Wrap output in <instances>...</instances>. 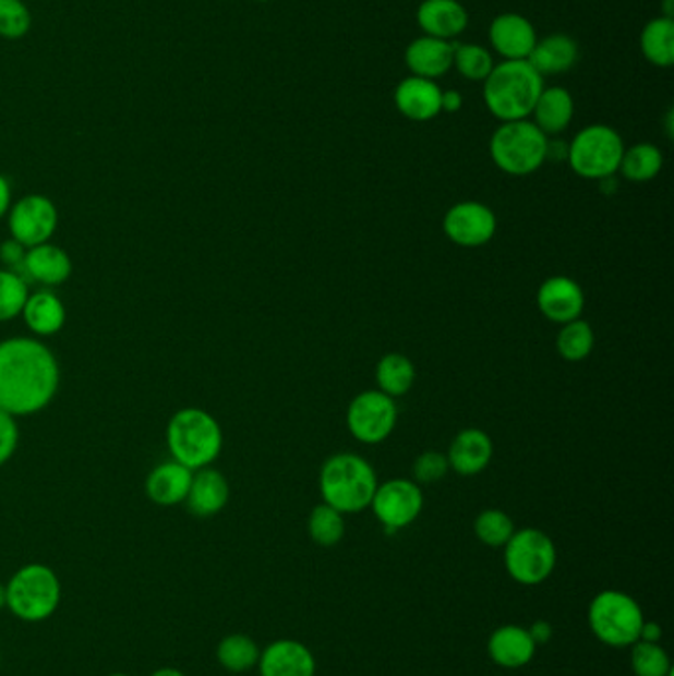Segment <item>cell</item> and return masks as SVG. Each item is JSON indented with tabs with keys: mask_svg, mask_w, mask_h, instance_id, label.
I'll return each instance as SVG.
<instances>
[{
	"mask_svg": "<svg viewBox=\"0 0 674 676\" xmlns=\"http://www.w3.org/2000/svg\"><path fill=\"white\" fill-rule=\"evenodd\" d=\"M60 382V362L43 340H0V410L14 418L40 413L53 402Z\"/></svg>",
	"mask_w": 674,
	"mask_h": 676,
	"instance_id": "cell-1",
	"label": "cell"
},
{
	"mask_svg": "<svg viewBox=\"0 0 674 676\" xmlns=\"http://www.w3.org/2000/svg\"><path fill=\"white\" fill-rule=\"evenodd\" d=\"M483 89L485 106L501 121H520L532 116L538 96L542 94L544 77L528 60H505L493 68Z\"/></svg>",
	"mask_w": 674,
	"mask_h": 676,
	"instance_id": "cell-2",
	"label": "cell"
},
{
	"mask_svg": "<svg viewBox=\"0 0 674 676\" xmlns=\"http://www.w3.org/2000/svg\"><path fill=\"white\" fill-rule=\"evenodd\" d=\"M167 447L170 457L190 471L210 467L224 447L220 423L202 408H182L167 425Z\"/></svg>",
	"mask_w": 674,
	"mask_h": 676,
	"instance_id": "cell-3",
	"label": "cell"
},
{
	"mask_svg": "<svg viewBox=\"0 0 674 676\" xmlns=\"http://www.w3.org/2000/svg\"><path fill=\"white\" fill-rule=\"evenodd\" d=\"M318 486L325 505L337 508L342 515H354L370 507L378 479L364 457L338 454L325 461Z\"/></svg>",
	"mask_w": 674,
	"mask_h": 676,
	"instance_id": "cell-4",
	"label": "cell"
},
{
	"mask_svg": "<svg viewBox=\"0 0 674 676\" xmlns=\"http://www.w3.org/2000/svg\"><path fill=\"white\" fill-rule=\"evenodd\" d=\"M489 148L491 159L503 172L527 177L546 162L549 137L528 119L506 121L493 133Z\"/></svg>",
	"mask_w": 674,
	"mask_h": 676,
	"instance_id": "cell-5",
	"label": "cell"
},
{
	"mask_svg": "<svg viewBox=\"0 0 674 676\" xmlns=\"http://www.w3.org/2000/svg\"><path fill=\"white\" fill-rule=\"evenodd\" d=\"M588 624L600 643L625 649L639 641L645 624L643 609L629 593L605 590L591 600Z\"/></svg>",
	"mask_w": 674,
	"mask_h": 676,
	"instance_id": "cell-6",
	"label": "cell"
},
{
	"mask_svg": "<svg viewBox=\"0 0 674 676\" xmlns=\"http://www.w3.org/2000/svg\"><path fill=\"white\" fill-rule=\"evenodd\" d=\"M62 586L56 571L44 564H28L7 583V607L19 619L40 624L52 617L60 605Z\"/></svg>",
	"mask_w": 674,
	"mask_h": 676,
	"instance_id": "cell-7",
	"label": "cell"
},
{
	"mask_svg": "<svg viewBox=\"0 0 674 676\" xmlns=\"http://www.w3.org/2000/svg\"><path fill=\"white\" fill-rule=\"evenodd\" d=\"M625 145L610 125H588L581 129L568 145L571 170L581 179L603 180L613 177L622 165Z\"/></svg>",
	"mask_w": 674,
	"mask_h": 676,
	"instance_id": "cell-8",
	"label": "cell"
},
{
	"mask_svg": "<svg viewBox=\"0 0 674 676\" xmlns=\"http://www.w3.org/2000/svg\"><path fill=\"white\" fill-rule=\"evenodd\" d=\"M558 552L546 532L538 529L515 530L505 544V568L520 586H540L556 568Z\"/></svg>",
	"mask_w": 674,
	"mask_h": 676,
	"instance_id": "cell-9",
	"label": "cell"
},
{
	"mask_svg": "<svg viewBox=\"0 0 674 676\" xmlns=\"http://www.w3.org/2000/svg\"><path fill=\"white\" fill-rule=\"evenodd\" d=\"M398 422V406L388 394L366 390L359 394L347 412L348 432L362 444H382Z\"/></svg>",
	"mask_w": 674,
	"mask_h": 676,
	"instance_id": "cell-10",
	"label": "cell"
},
{
	"mask_svg": "<svg viewBox=\"0 0 674 676\" xmlns=\"http://www.w3.org/2000/svg\"><path fill=\"white\" fill-rule=\"evenodd\" d=\"M7 218L12 240L24 248L50 242L60 222L56 204L44 194H26L21 201L12 202Z\"/></svg>",
	"mask_w": 674,
	"mask_h": 676,
	"instance_id": "cell-11",
	"label": "cell"
},
{
	"mask_svg": "<svg viewBox=\"0 0 674 676\" xmlns=\"http://www.w3.org/2000/svg\"><path fill=\"white\" fill-rule=\"evenodd\" d=\"M370 507L386 532L406 529L422 515V488L416 481L392 479L388 483L378 485Z\"/></svg>",
	"mask_w": 674,
	"mask_h": 676,
	"instance_id": "cell-12",
	"label": "cell"
},
{
	"mask_svg": "<svg viewBox=\"0 0 674 676\" xmlns=\"http://www.w3.org/2000/svg\"><path fill=\"white\" fill-rule=\"evenodd\" d=\"M443 232L461 248H481L495 238V212L481 202H459L445 214Z\"/></svg>",
	"mask_w": 674,
	"mask_h": 676,
	"instance_id": "cell-13",
	"label": "cell"
},
{
	"mask_svg": "<svg viewBox=\"0 0 674 676\" xmlns=\"http://www.w3.org/2000/svg\"><path fill=\"white\" fill-rule=\"evenodd\" d=\"M537 303L540 313L549 321L566 325L580 318L586 297L578 281L566 275H554L538 289Z\"/></svg>",
	"mask_w": 674,
	"mask_h": 676,
	"instance_id": "cell-14",
	"label": "cell"
},
{
	"mask_svg": "<svg viewBox=\"0 0 674 676\" xmlns=\"http://www.w3.org/2000/svg\"><path fill=\"white\" fill-rule=\"evenodd\" d=\"M489 40L503 60H528L538 43L537 31L527 16L517 12L498 14L491 22Z\"/></svg>",
	"mask_w": 674,
	"mask_h": 676,
	"instance_id": "cell-15",
	"label": "cell"
},
{
	"mask_svg": "<svg viewBox=\"0 0 674 676\" xmlns=\"http://www.w3.org/2000/svg\"><path fill=\"white\" fill-rule=\"evenodd\" d=\"M262 676H315L316 661L311 649L296 639L267 644L260 655Z\"/></svg>",
	"mask_w": 674,
	"mask_h": 676,
	"instance_id": "cell-16",
	"label": "cell"
},
{
	"mask_svg": "<svg viewBox=\"0 0 674 676\" xmlns=\"http://www.w3.org/2000/svg\"><path fill=\"white\" fill-rule=\"evenodd\" d=\"M72 271L74 264L70 254L50 242L28 248L22 265V277L26 281L40 283L48 289L63 286L72 277Z\"/></svg>",
	"mask_w": 674,
	"mask_h": 676,
	"instance_id": "cell-17",
	"label": "cell"
},
{
	"mask_svg": "<svg viewBox=\"0 0 674 676\" xmlns=\"http://www.w3.org/2000/svg\"><path fill=\"white\" fill-rule=\"evenodd\" d=\"M442 87L433 80L410 75L394 92V104L410 121H432L442 113Z\"/></svg>",
	"mask_w": 674,
	"mask_h": 676,
	"instance_id": "cell-18",
	"label": "cell"
},
{
	"mask_svg": "<svg viewBox=\"0 0 674 676\" xmlns=\"http://www.w3.org/2000/svg\"><path fill=\"white\" fill-rule=\"evenodd\" d=\"M416 19L425 36L447 43L461 36L469 26V12L459 0H423Z\"/></svg>",
	"mask_w": 674,
	"mask_h": 676,
	"instance_id": "cell-19",
	"label": "cell"
},
{
	"mask_svg": "<svg viewBox=\"0 0 674 676\" xmlns=\"http://www.w3.org/2000/svg\"><path fill=\"white\" fill-rule=\"evenodd\" d=\"M454 48L455 44L423 34L406 48L404 60L411 75L437 82L454 68Z\"/></svg>",
	"mask_w": 674,
	"mask_h": 676,
	"instance_id": "cell-20",
	"label": "cell"
},
{
	"mask_svg": "<svg viewBox=\"0 0 674 676\" xmlns=\"http://www.w3.org/2000/svg\"><path fill=\"white\" fill-rule=\"evenodd\" d=\"M228 500H230V485L224 473L212 467L194 471L189 497L184 500L194 517H216L226 508Z\"/></svg>",
	"mask_w": 674,
	"mask_h": 676,
	"instance_id": "cell-21",
	"label": "cell"
},
{
	"mask_svg": "<svg viewBox=\"0 0 674 676\" xmlns=\"http://www.w3.org/2000/svg\"><path fill=\"white\" fill-rule=\"evenodd\" d=\"M537 643L532 641V637L528 633V629L520 625H503L495 629L489 643H486V653L491 656V661L496 666L503 668H522L528 663H532V659L537 655Z\"/></svg>",
	"mask_w": 674,
	"mask_h": 676,
	"instance_id": "cell-22",
	"label": "cell"
},
{
	"mask_svg": "<svg viewBox=\"0 0 674 676\" xmlns=\"http://www.w3.org/2000/svg\"><path fill=\"white\" fill-rule=\"evenodd\" d=\"M493 459V442L491 437L477 427H469L455 435L447 451L449 469L459 475L471 476L485 471Z\"/></svg>",
	"mask_w": 674,
	"mask_h": 676,
	"instance_id": "cell-23",
	"label": "cell"
},
{
	"mask_svg": "<svg viewBox=\"0 0 674 676\" xmlns=\"http://www.w3.org/2000/svg\"><path fill=\"white\" fill-rule=\"evenodd\" d=\"M194 471L180 466L174 459L160 463L148 473L145 481L147 497L158 507H174L189 497L190 483Z\"/></svg>",
	"mask_w": 674,
	"mask_h": 676,
	"instance_id": "cell-24",
	"label": "cell"
},
{
	"mask_svg": "<svg viewBox=\"0 0 674 676\" xmlns=\"http://www.w3.org/2000/svg\"><path fill=\"white\" fill-rule=\"evenodd\" d=\"M21 317L36 337H53L65 327V305L50 289L34 291L26 299Z\"/></svg>",
	"mask_w": 674,
	"mask_h": 676,
	"instance_id": "cell-25",
	"label": "cell"
},
{
	"mask_svg": "<svg viewBox=\"0 0 674 676\" xmlns=\"http://www.w3.org/2000/svg\"><path fill=\"white\" fill-rule=\"evenodd\" d=\"M580 58L578 43L568 34H550L538 40L534 50L528 56V64L537 70L538 74L556 75L571 70Z\"/></svg>",
	"mask_w": 674,
	"mask_h": 676,
	"instance_id": "cell-26",
	"label": "cell"
},
{
	"mask_svg": "<svg viewBox=\"0 0 674 676\" xmlns=\"http://www.w3.org/2000/svg\"><path fill=\"white\" fill-rule=\"evenodd\" d=\"M534 125H537L546 137L559 135L566 131L574 119V97L566 87L552 85L544 87L542 94L538 96L537 106L532 109Z\"/></svg>",
	"mask_w": 674,
	"mask_h": 676,
	"instance_id": "cell-27",
	"label": "cell"
},
{
	"mask_svg": "<svg viewBox=\"0 0 674 676\" xmlns=\"http://www.w3.org/2000/svg\"><path fill=\"white\" fill-rule=\"evenodd\" d=\"M641 52L649 64L671 68L674 64V21L657 16L641 33Z\"/></svg>",
	"mask_w": 674,
	"mask_h": 676,
	"instance_id": "cell-28",
	"label": "cell"
},
{
	"mask_svg": "<svg viewBox=\"0 0 674 676\" xmlns=\"http://www.w3.org/2000/svg\"><path fill=\"white\" fill-rule=\"evenodd\" d=\"M376 382L380 391L388 394L390 398H398L411 390L416 382V369L410 359H406L400 352H390L380 359L376 366Z\"/></svg>",
	"mask_w": 674,
	"mask_h": 676,
	"instance_id": "cell-29",
	"label": "cell"
},
{
	"mask_svg": "<svg viewBox=\"0 0 674 676\" xmlns=\"http://www.w3.org/2000/svg\"><path fill=\"white\" fill-rule=\"evenodd\" d=\"M260 655H262V651H260L257 643L253 641L252 637L242 633L224 637L218 643V649H216L218 663L230 673H245L253 666H257Z\"/></svg>",
	"mask_w": 674,
	"mask_h": 676,
	"instance_id": "cell-30",
	"label": "cell"
},
{
	"mask_svg": "<svg viewBox=\"0 0 674 676\" xmlns=\"http://www.w3.org/2000/svg\"><path fill=\"white\" fill-rule=\"evenodd\" d=\"M663 169V153L651 143L625 148L619 172L631 182H649Z\"/></svg>",
	"mask_w": 674,
	"mask_h": 676,
	"instance_id": "cell-31",
	"label": "cell"
},
{
	"mask_svg": "<svg viewBox=\"0 0 674 676\" xmlns=\"http://www.w3.org/2000/svg\"><path fill=\"white\" fill-rule=\"evenodd\" d=\"M593 345H595L593 328L590 327V323H586L581 318L562 325V330L556 338L558 354L568 362H580V360L588 359L591 350H593Z\"/></svg>",
	"mask_w": 674,
	"mask_h": 676,
	"instance_id": "cell-32",
	"label": "cell"
},
{
	"mask_svg": "<svg viewBox=\"0 0 674 676\" xmlns=\"http://www.w3.org/2000/svg\"><path fill=\"white\" fill-rule=\"evenodd\" d=\"M345 530V515L338 512L337 508L328 507L325 503L313 508L309 517V536L315 544L330 548L342 540Z\"/></svg>",
	"mask_w": 674,
	"mask_h": 676,
	"instance_id": "cell-33",
	"label": "cell"
},
{
	"mask_svg": "<svg viewBox=\"0 0 674 676\" xmlns=\"http://www.w3.org/2000/svg\"><path fill=\"white\" fill-rule=\"evenodd\" d=\"M454 68L469 82H485L495 62L491 52L479 44H455Z\"/></svg>",
	"mask_w": 674,
	"mask_h": 676,
	"instance_id": "cell-34",
	"label": "cell"
},
{
	"mask_svg": "<svg viewBox=\"0 0 674 676\" xmlns=\"http://www.w3.org/2000/svg\"><path fill=\"white\" fill-rule=\"evenodd\" d=\"M515 522L498 508H486L474 518V534L485 546L505 548L506 542L515 534Z\"/></svg>",
	"mask_w": 674,
	"mask_h": 676,
	"instance_id": "cell-35",
	"label": "cell"
},
{
	"mask_svg": "<svg viewBox=\"0 0 674 676\" xmlns=\"http://www.w3.org/2000/svg\"><path fill=\"white\" fill-rule=\"evenodd\" d=\"M28 295V281L21 274L0 267V323L21 317Z\"/></svg>",
	"mask_w": 674,
	"mask_h": 676,
	"instance_id": "cell-36",
	"label": "cell"
},
{
	"mask_svg": "<svg viewBox=\"0 0 674 676\" xmlns=\"http://www.w3.org/2000/svg\"><path fill=\"white\" fill-rule=\"evenodd\" d=\"M631 668L635 676H671L674 673L663 647L645 641L631 644Z\"/></svg>",
	"mask_w": 674,
	"mask_h": 676,
	"instance_id": "cell-37",
	"label": "cell"
},
{
	"mask_svg": "<svg viewBox=\"0 0 674 676\" xmlns=\"http://www.w3.org/2000/svg\"><path fill=\"white\" fill-rule=\"evenodd\" d=\"M32 26V16L22 0H0V36L16 40L26 36Z\"/></svg>",
	"mask_w": 674,
	"mask_h": 676,
	"instance_id": "cell-38",
	"label": "cell"
},
{
	"mask_svg": "<svg viewBox=\"0 0 674 676\" xmlns=\"http://www.w3.org/2000/svg\"><path fill=\"white\" fill-rule=\"evenodd\" d=\"M447 471H449L447 455L437 454V451H425L413 463V476L418 485L437 483L447 475Z\"/></svg>",
	"mask_w": 674,
	"mask_h": 676,
	"instance_id": "cell-39",
	"label": "cell"
},
{
	"mask_svg": "<svg viewBox=\"0 0 674 676\" xmlns=\"http://www.w3.org/2000/svg\"><path fill=\"white\" fill-rule=\"evenodd\" d=\"M21 444V430L19 422L11 413L0 410V467L11 461Z\"/></svg>",
	"mask_w": 674,
	"mask_h": 676,
	"instance_id": "cell-40",
	"label": "cell"
},
{
	"mask_svg": "<svg viewBox=\"0 0 674 676\" xmlns=\"http://www.w3.org/2000/svg\"><path fill=\"white\" fill-rule=\"evenodd\" d=\"M26 252H28V248H24L22 243L9 238V240L0 243V262L4 265V269H11V271L22 275V265H24Z\"/></svg>",
	"mask_w": 674,
	"mask_h": 676,
	"instance_id": "cell-41",
	"label": "cell"
},
{
	"mask_svg": "<svg viewBox=\"0 0 674 676\" xmlns=\"http://www.w3.org/2000/svg\"><path fill=\"white\" fill-rule=\"evenodd\" d=\"M528 633H530V637H532V641L537 643V647H540V644L549 643L550 639H552V635H554V631H552V625H550L549 621L538 619V621H534V624L528 627Z\"/></svg>",
	"mask_w": 674,
	"mask_h": 676,
	"instance_id": "cell-42",
	"label": "cell"
},
{
	"mask_svg": "<svg viewBox=\"0 0 674 676\" xmlns=\"http://www.w3.org/2000/svg\"><path fill=\"white\" fill-rule=\"evenodd\" d=\"M464 107V96L457 89L442 92V113H457Z\"/></svg>",
	"mask_w": 674,
	"mask_h": 676,
	"instance_id": "cell-43",
	"label": "cell"
},
{
	"mask_svg": "<svg viewBox=\"0 0 674 676\" xmlns=\"http://www.w3.org/2000/svg\"><path fill=\"white\" fill-rule=\"evenodd\" d=\"M11 182H9V179H7L4 174H0V220H2V218H7V214H9V210H11Z\"/></svg>",
	"mask_w": 674,
	"mask_h": 676,
	"instance_id": "cell-44",
	"label": "cell"
},
{
	"mask_svg": "<svg viewBox=\"0 0 674 676\" xmlns=\"http://www.w3.org/2000/svg\"><path fill=\"white\" fill-rule=\"evenodd\" d=\"M663 637V627L654 621H645L641 627V633H639V641L645 643H659Z\"/></svg>",
	"mask_w": 674,
	"mask_h": 676,
	"instance_id": "cell-45",
	"label": "cell"
},
{
	"mask_svg": "<svg viewBox=\"0 0 674 676\" xmlns=\"http://www.w3.org/2000/svg\"><path fill=\"white\" fill-rule=\"evenodd\" d=\"M151 676H186L184 673H180L179 668H172V666H165V668H158Z\"/></svg>",
	"mask_w": 674,
	"mask_h": 676,
	"instance_id": "cell-46",
	"label": "cell"
},
{
	"mask_svg": "<svg viewBox=\"0 0 674 676\" xmlns=\"http://www.w3.org/2000/svg\"><path fill=\"white\" fill-rule=\"evenodd\" d=\"M673 14H674V0H663L664 19H673Z\"/></svg>",
	"mask_w": 674,
	"mask_h": 676,
	"instance_id": "cell-47",
	"label": "cell"
},
{
	"mask_svg": "<svg viewBox=\"0 0 674 676\" xmlns=\"http://www.w3.org/2000/svg\"><path fill=\"white\" fill-rule=\"evenodd\" d=\"M7 607V586L0 583V609Z\"/></svg>",
	"mask_w": 674,
	"mask_h": 676,
	"instance_id": "cell-48",
	"label": "cell"
},
{
	"mask_svg": "<svg viewBox=\"0 0 674 676\" xmlns=\"http://www.w3.org/2000/svg\"><path fill=\"white\" fill-rule=\"evenodd\" d=\"M109 676H129V675H121V673H117V675H109Z\"/></svg>",
	"mask_w": 674,
	"mask_h": 676,
	"instance_id": "cell-49",
	"label": "cell"
}]
</instances>
